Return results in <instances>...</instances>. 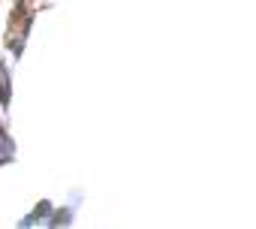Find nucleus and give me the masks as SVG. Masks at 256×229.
<instances>
[]
</instances>
